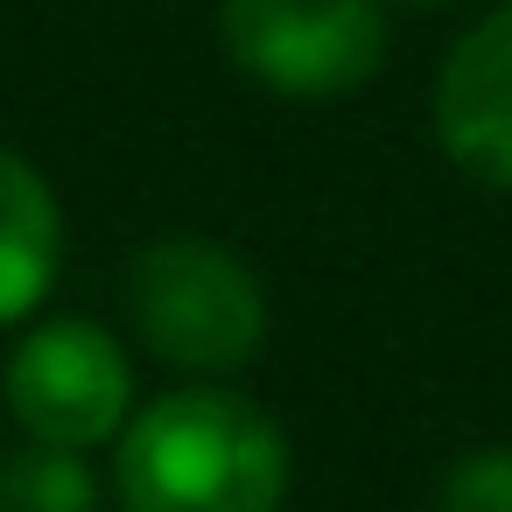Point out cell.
Returning <instances> with one entry per match:
<instances>
[{"label":"cell","mask_w":512,"mask_h":512,"mask_svg":"<svg viewBox=\"0 0 512 512\" xmlns=\"http://www.w3.org/2000/svg\"><path fill=\"white\" fill-rule=\"evenodd\" d=\"M225 57L281 99H344L379 78L393 43L386 0H218Z\"/></svg>","instance_id":"obj_3"},{"label":"cell","mask_w":512,"mask_h":512,"mask_svg":"<svg viewBox=\"0 0 512 512\" xmlns=\"http://www.w3.org/2000/svg\"><path fill=\"white\" fill-rule=\"evenodd\" d=\"M435 512H512V449L505 442L463 449L435 484Z\"/></svg>","instance_id":"obj_8"},{"label":"cell","mask_w":512,"mask_h":512,"mask_svg":"<svg viewBox=\"0 0 512 512\" xmlns=\"http://www.w3.org/2000/svg\"><path fill=\"white\" fill-rule=\"evenodd\" d=\"M407 8H449V0H407Z\"/></svg>","instance_id":"obj_9"},{"label":"cell","mask_w":512,"mask_h":512,"mask_svg":"<svg viewBox=\"0 0 512 512\" xmlns=\"http://www.w3.org/2000/svg\"><path fill=\"white\" fill-rule=\"evenodd\" d=\"M57 267H64V204L29 155L0 148V330L43 309Z\"/></svg>","instance_id":"obj_6"},{"label":"cell","mask_w":512,"mask_h":512,"mask_svg":"<svg viewBox=\"0 0 512 512\" xmlns=\"http://www.w3.org/2000/svg\"><path fill=\"white\" fill-rule=\"evenodd\" d=\"M0 512H99V477L85 449L29 442L0 456Z\"/></svg>","instance_id":"obj_7"},{"label":"cell","mask_w":512,"mask_h":512,"mask_svg":"<svg viewBox=\"0 0 512 512\" xmlns=\"http://www.w3.org/2000/svg\"><path fill=\"white\" fill-rule=\"evenodd\" d=\"M127 330L141 337L148 358L218 379L239 372L267 351V288L253 274L246 253H232L225 239H197V232H169L148 239L127 260Z\"/></svg>","instance_id":"obj_2"},{"label":"cell","mask_w":512,"mask_h":512,"mask_svg":"<svg viewBox=\"0 0 512 512\" xmlns=\"http://www.w3.org/2000/svg\"><path fill=\"white\" fill-rule=\"evenodd\" d=\"M288 477L281 421L218 379L148 400L113 435L120 512H281Z\"/></svg>","instance_id":"obj_1"},{"label":"cell","mask_w":512,"mask_h":512,"mask_svg":"<svg viewBox=\"0 0 512 512\" xmlns=\"http://www.w3.org/2000/svg\"><path fill=\"white\" fill-rule=\"evenodd\" d=\"M0 393L29 442L50 449H99L134 414V365L120 337L92 316L29 323L0 365Z\"/></svg>","instance_id":"obj_4"},{"label":"cell","mask_w":512,"mask_h":512,"mask_svg":"<svg viewBox=\"0 0 512 512\" xmlns=\"http://www.w3.org/2000/svg\"><path fill=\"white\" fill-rule=\"evenodd\" d=\"M428 120L442 155L470 183L512 190V0L456 36V50L435 71Z\"/></svg>","instance_id":"obj_5"}]
</instances>
